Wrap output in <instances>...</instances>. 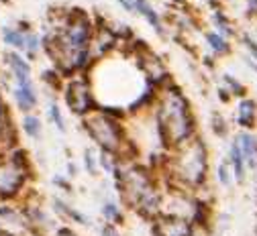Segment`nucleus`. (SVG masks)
<instances>
[{
	"instance_id": "f257e3e1",
	"label": "nucleus",
	"mask_w": 257,
	"mask_h": 236,
	"mask_svg": "<svg viewBox=\"0 0 257 236\" xmlns=\"http://www.w3.org/2000/svg\"><path fill=\"white\" fill-rule=\"evenodd\" d=\"M153 116L159 137H162V145L168 153L180 149L182 145L198 137L196 114L192 110V104L186 94L174 82L159 90L153 106Z\"/></svg>"
},
{
	"instance_id": "f03ea898",
	"label": "nucleus",
	"mask_w": 257,
	"mask_h": 236,
	"mask_svg": "<svg viewBox=\"0 0 257 236\" xmlns=\"http://www.w3.org/2000/svg\"><path fill=\"white\" fill-rule=\"evenodd\" d=\"M208 171L210 153L204 139L198 134L190 143L168 153L166 163L162 167V177H166L168 185L198 193L208 183Z\"/></svg>"
},
{
	"instance_id": "7ed1b4c3",
	"label": "nucleus",
	"mask_w": 257,
	"mask_h": 236,
	"mask_svg": "<svg viewBox=\"0 0 257 236\" xmlns=\"http://www.w3.org/2000/svg\"><path fill=\"white\" fill-rule=\"evenodd\" d=\"M33 181V163L27 151L17 147L0 157V204L25 199Z\"/></svg>"
},
{
	"instance_id": "20e7f679",
	"label": "nucleus",
	"mask_w": 257,
	"mask_h": 236,
	"mask_svg": "<svg viewBox=\"0 0 257 236\" xmlns=\"http://www.w3.org/2000/svg\"><path fill=\"white\" fill-rule=\"evenodd\" d=\"M61 98H63L66 108L74 116L86 118L94 110H98V102H96V94H94L88 72L66 78L63 88H61Z\"/></svg>"
},
{
	"instance_id": "39448f33",
	"label": "nucleus",
	"mask_w": 257,
	"mask_h": 236,
	"mask_svg": "<svg viewBox=\"0 0 257 236\" xmlns=\"http://www.w3.org/2000/svg\"><path fill=\"white\" fill-rule=\"evenodd\" d=\"M153 236H196V224L190 218L174 216V214H159L151 220Z\"/></svg>"
},
{
	"instance_id": "423d86ee",
	"label": "nucleus",
	"mask_w": 257,
	"mask_h": 236,
	"mask_svg": "<svg viewBox=\"0 0 257 236\" xmlns=\"http://www.w3.org/2000/svg\"><path fill=\"white\" fill-rule=\"evenodd\" d=\"M7 72L13 78V86H25V84H33V67H31V61L19 53V51H11L7 49L3 53Z\"/></svg>"
},
{
	"instance_id": "0eeeda50",
	"label": "nucleus",
	"mask_w": 257,
	"mask_h": 236,
	"mask_svg": "<svg viewBox=\"0 0 257 236\" xmlns=\"http://www.w3.org/2000/svg\"><path fill=\"white\" fill-rule=\"evenodd\" d=\"M118 5L131 15H139L159 37L166 35V29H164V19L159 15L151 5L149 0H118Z\"/></svg>"
},
{
	"instance_id": "6e6552de",
	"label": "nucleus",
	"mask_w": 257,
	"mask_h": 236,
	"mask_svg": "<svg viewBox=\"0 0 257 236\" xmlns=\"http://www.w3.org/2000/svg\"><path fill=\"white\" fill-rule=\"evenodd\" d=\"M31 31H33V27H31L29 23H25V21H21L15 27L7 25V27L0 29V39H3V43H5L7 49L23 53L25 43H27V35H29Z\"/></svg>"
},
{
	"instance_id": "1a4fd4ad",
	"label": "nucleus",
	"mask_w": 257,
	"mask_h": 236,
	"mask_svg": "<svg viewBox=\"0 0 257 236\" xmlns=\"http://www.w3.org/2000/svg\"><path fill=\"white\" fill-rule=\"evenodd\" d=\"M13 100H15V106L19 112L23 114H31L37 104H39V96H37V88L35 84H25V86H13L11 90Z\"/></svg>"
},
{
	"instance_id": "9d476101",
	"label": "nucleus",
	"mask_w": 257,
	"mask_h": 236,
	"mask_svg": "<svg viewBox=\"0 0 257 236\" xmlns=\"http://www.w3.org/2000/svg\"><path fill=\"white\" fill-rule=\"evenodd\" d=\"M235 141H237V145L243 153L247 169L257 171V137L251 130H239L235 134Z\"/></svg>"
},
{
	"instance_id": "9b49d317",
	"label": "nucleus",
	"mask_w": 257,
	"mask_h": 236,
	"mask_svg": "<svg viewBox=\"0 0 257 236\" xmlns=\"http://www.w3.org/2000/svg\"><path fill=\"white\" fill-rule=\"evenodd\" d=\"M235 122L241 126V130H253L257 126V102L253 98H241L235 110Z\"/></svg>"
},
{
	"instance_id": "f8f14e48",
	"label": "nucleus",
	"mask_w": 257,
	"mask_h": 236,
	"mask_svg": "<svg viewBox=\"0 0 257 236\" xmlns=\"http://www.w3.org/2000/svg\"><path fill=\"white\" fill-rule=\"evenodd\" d=\"M204 45L208 49V53L218 59V57H227L231 51H233V45H231V39L218 35L216 31H204Z\"/></svg>"
},
{
	"instance_id": "ddd939ff",
	"label": "nucleus",
	"mask_w": 257,
	"mask_h": 236,
	"mask_svg": "<svg viewBox=\"0 0 257 236\" xmlns=\"http://www.w3.org/2000/svg\"><path fill=\"white\" fill-rule=\"evenodd\" d=\"M227 159H229V163H231V167H233L235 183H237V185L245 183V179H247V165H245L243 153H241V149H239V145H237V141H235V139L229 143V153H227Z\"/></svg>"
},
{
	"instance_id": "4468645a",
	"label": "nucleus",
	"mask_w": 257,
	"mask_h": 236,
	"mask_svg": "<svg viewBox=\"0 0 257 236\" xmlns=\"http://www.w3.org/2000/svg\"><path fill=\"white\" fill-rule=\"evenodd\" d=\"M210 21H212V31H216L218 35L222 37H227V39H235L239 37V31L235 29L233 21L227 17V13H222V11H212L210 13Z\"/></svg>"
},
{
	"instance_id": "2eb2a0df",
	"label": "nucleus",
	"mask_w": 257,
	"mask_h": 236,
	"mask_svg": "<svg viewBox=\"0 0 257 236\" xmlns=\"http://www.w3.org/2000/svg\"><path fill=\"white\" fill-rule=\"evenodd\" d=\"M21 130H23L25 137H29L31 141H39L43 137V120L35 112L23 114V118H21Z\"/></svg>"
},
{
	"instance_id": "dca6fc26",
	"label": "nucleus",
	"mask_w": 257,
	"mask_h": 236,
	"mask_svg": "<svg viewBox=\"0 0 257 236\" xmlns=\"http://www.w3.org/2000/svg\"><path fill=\"white\" fill-rule=\"evenodd\" d=\"M218 90H222L229 98H237V100L247 98V88H245V84H243L239 78L231 76V74H224V76H222V82H220V88H218Z\"/></svg>"
},
{
	"instance_id": "f3484780",
	"label": "nucleus",
	"mask_w": 257,
	"mask_h": 236,
	"mask_svg": "<svg viewBox=\"0 0 257 236\" xmlns=\"http://www.w3.org/2000/svg\"><path fill=\"white\" fill-rule=\"evenodd\" d=\"M100 214L104 218L106 224H114L118 226L124 220V212H122V204H118L116 199H104L100 206Z\"/></svg>"
},
{
	"instance_id": "a211bd4d",
	"label": "nucleus",
	"mask_w": 257,
	"mask_h": 236,
	"mask_svg": "<svg viewBox=\"0 0 257 236\" xmlns=\"http://www.w3.org/2000/svg\"><path fill=\"white\" fill-rule=\"evenodd\" d=\"M214 179H216V183H218L220 187H224V189H229V187H233V185H235L233 167H231V163H229V159H227V157L220 159V161L216 163V169H214Z\"/></svg>"
},
{
	"instance_id": "6ab92c4d",
	"label": "nucleus",
	"mask_w": 257,
	"mask_h": 236,
	"mask_svg": "<svg viewBox=\"0 0 257 236\" xmlns=\"http://www.w3.org/2000/svg\"><path fill=\"white\" fill-rule=\"evenodd\" d=\"M47 120L51 122V126L57 130V132H66V116H63V110H61V104L57 100H49L47 102Z\"/></svg>"
},
{
	"instance_id": "aec40b11",
	"label": "nucleus",
	"mask_w": 257,
	"mask_h": 236,
	"mask_svg": "<svg viewBox=\"0 0 257 236\" xmlns=\"http://www.w3.org/2000/svg\"><path fill=\"white\" fill-rule=\"evenodd\" d=\"M84 169L88 175H96L100 169V163H98V151L94 149H86L84 151Z\"/></svg>"
},
{
	"instance_id": "412c9836",
	"label": "nucleus",
	"mask_w": 257,
	"mask_h": 236,
	"mask_svg": "<svg viewBox=\"0 0 257 236\" xmlns=\"http://www.w3.org/2000/svg\"><path fill=\"white\" fill-rule=\"evenodd\" d=\"M210 124H212V132L216 134V137H227L229 134V122H227V118H224L220 112H214L212 116H210Z\"/></svg>"
},
{
	"instance_id": "4be33fe9",
	"label": "nucleus",
	"mask_w": 257,
	"mask_h": 236,
	"mask_svg": "<svg viewBox=\"0 0 257 236\" xmlns=\"http://www.w3.org/2000/svg\"><path fill=\"white\" fill-rule=\"evenodd\" d=\"M53 185H57V187H61L63 191H70V181L68 179H63L59 173L53 177Z\"/></svg>"
},
{
	"instance_id": "5701e85b",
	"label": "nucleus",
	"mask_w": 257,
	"mask_h": 236,
	"mask_svg": "<svg viewBox=\"0 0 257 236\" xmlns=\"http://www.w3.org/2000/svg\"><path fill=\"white\" fill-rule=\"evenodd\" d=\"M0 236H19V234H15L11 228H7V226L0 224Z\"/></svg>"
}]
</instances>
